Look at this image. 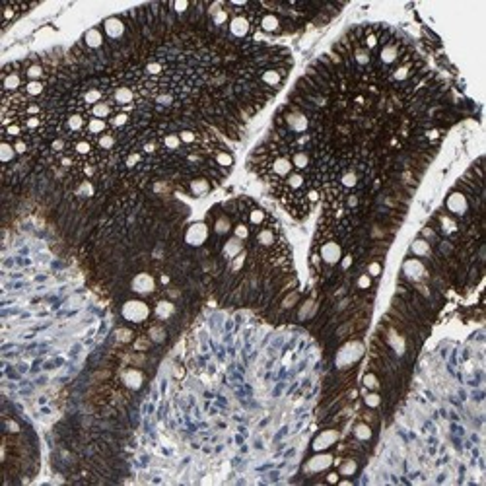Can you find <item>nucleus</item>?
Returning <instances> with one entry per match:
<instances>
[{"label": "nucleus", "instance_id": "obj_1", "mask_svg": "<svg viewBox=\"0 0 486 486\" xmlns=\"http://www.w3.org/2000/svg\"><path fill=\"white\" fill-rule=\"evenodd\" d=\"M278 119L284 123L282 129L290 130V132H305V130L309 129V125H311L309 117L301 109H298V107H284L278 113Z\"/></svg>", "mask_w": 486, "mask_h": 486}, {"label": "nucleus", "instance_id": "obj_2", "mask_svg": "<svg viewBox=\"0 0 486 486\" xmlns=\"http://www.w3.org/2000/svg\"><path fill=\"white\" fill-rule=\"evenodd\" d=\"M227 26H229V33L233 37L243 39V37H247L251 33V30L255 28V20L249 14H235V16H231V20H229Z\"/></svg>", "mask_w": 486, "mask_h": 486}, {"label": "nucleus", "instance_id": "obj_3", "mask_svg": "<svg viewBox=\"0 0 486 486\" xmlns=\"http://www.w3.org/2000/svg\"><path fill=\"white\" fill-rule=\"evenodd\" d=\"M148 313H150V309L142 299H129L123 307L125 319H129L132 323H142L148 317Z\"/></svg>", "mask_w": 486, "mask_h": 486}, {"label": "nucleus", "instance_id": "obj_4", "mask_svg": "<svg viewBox=\"0 0 486 486\" xmlns=\"http://www.w3.org/2000/svg\"><path fill=\"white\" fill-rule=\"evenodd\" d=\"M288 74V68H266L259 74V84H262L266 90H274L282 84L284 76Z\"/></svg>", "mask_w": 486, "mask_h": 486}, {"label": "nucleus", "instance_id": "obj_5", "mask_svg": "<svg viewBox=\"0 0 486 486\" xmlns=\"http://www.w3.org/2000/svg\"><path fill=\"white\" fill-rule=\"evenodd\" d=\"M103 30H105V35L113 41H119L127 35V22L121 20V18H107L105 24H103Z\"/></svg>", "mask_w": 486, "mask_h": 486}, {"label": "nucleus", "instance_id": "obj_6", "mask_svg": "<svg viewBox=\"0 0 486 486\" xmlns=\"http://www.w3.org/2000/svg\"><path fill=\"white\" fill-rule=\"evenodd\" d=\"M259 28L266 33H280L282 32V18L278 14H259V20H257Z\"/></svg>", "mask_w": 486, "mask_h": 486}, {"label": "nucleus", "instance_id": "obj_7", "mask_svg": "<svg viewBox=\"0 0 486 486\" xmlns=\"http://www.w3.org/2000/svg\"><path fill=\"white\" fill-rule=\"evenodd\" d=\"M399 57H401V47L399 43H393V41L385 43L379 51V63L383 66H393L399 61Z\"/></svg>", "mask_w": 486, "mask_h": 486}, {"label": "nucleus", "instance_id": "obj_8", "mask_svg": "<svg viewBox=\"0 0 486 486\" xmlns=\"http://www.w3.org/2000/svg\"><path fill=\"white\" fill-rule=\"evenodd\" d=\"M340 253H342V251H340V245H338L335 239H331V237H329L323 245H321V253H319V257H321L327 264H335L336 261L340 259Z\"/></svg>", "mask_w": 486, "mask_h": 486}, {"label": "nucleus", "instance_id": "obj_9", "mask_svg": "<svg viewBox=\"0 0 486 486\" xmlns=\"http://www.w3.org/2000/svg\"><path fill=\"white\" fill-rule=\"evenodd\" d=\"M22 76L18 70H12V72H4L2 76V88H4V94L6 96H12V94H18V90L22 88Z\"/></svg>", "mask_w": 486, "mask_h": 486}, {"label": "nucleus", "instance_id": "obj_10", "mask_svg": "<svg viewBox=\"0 0 486 486\" xmlns=\"http://www.w3.org/2000/svg\"><path fill=\"white\" fill-rule=\"evenodd\" d=\"M72 150H74V156H78V158H82V160H92L94 158V152H96V144L92 142V140H88V138H80V140H76L74 144H72Z\"/></svg>", "mask_w": 486, "mask_h": 486}, {"label": "nucleus", "instance_id": "obj_11", "mask_svg": "<svg viewBox=\"0 0 486 486\" xmlns=\"http://www.w3.org/2000/svg\"><path fill=\"white\" fill-rule=\"evenodd\" d=\"M448 208L453 212V214H465L467 210H469V200H467V196L463 193H453L449 198H448Z\"/></svg>", "mask_w": 486, "mask_h": 486}, {"label": "nucleus", "instance_id": "obj_12", "mask_svg": "<svg viewBox=\"0 0 486 486\" xmlns=\"http://www.w3.org/2000/svg\"><path fill=\"white\" fill-rule=\"evenodd\" d=\"M115 113V107H113V103L109 101V99H103V101H99L96 103L94 107H90V115L94 117V119H109L111 115Z\"/></svg>", "mask_w": 486, "mask_h": 486}, {"label": "nucleus", "instance_id": "obj_13", "mask_svg": "<svg viewBox=\"0 0 486 486\" xmlns=\"http://www.w3.org/2000/svg\"><path fill=\"white\" fill-rule=\"evenodd\" d=\"M292 160V165L298 169V171H307L309 167H311V156H309V152H305V150H294L290 156Z\"/></svg>", "mask_w": 486, "mask_h": 486}, {"label": "nucleus", "instance_id": "obj_14", "mask_svg": "<svg viewBox=\"0 0 486 486\" xmlns=\"http://www.w3.org/2000/svg\"><path fill=\"white\" fill-rule=\"evenodd\" d=\"M331 461H333L331 455H327V453L315 455V457L305 465V471H307V473H321V471H325V469L331 465Z\"/></svg>", "mask_w": 486, "mask_h": 486}, {"label": "nucleus", "instance_id": "obj_15", "mask_svg": "<svg viewBox=\"0 0 486 486\" xmlns=\"http://www.w3.org/2000/svg\"><path fill=\"white\" fill-rule=\"evenodd\" d=\"M86 125H88V121L84 119V113H80V111H74L66 117V129L70 132H82L86 129Z\"/></svg>", "mask_w": 486, "mask_h": 486}, {"label": "nucleus", "instance_id": "obj_16", "mask_svg": "<svg viewBox=\"0 0 486 486\" xmlns=\"http://www.w3.org/2000/svg\"><path fill=\"white\" fill-rule=\"evenodd\" d=\"M426 270H424V264H422L420 261H407L405 262V274L412 280V282H420V276L424 274Z\"/></svg>", "mask_w": 486, "mask_h": 486}, {"label": "nucleus", "instance_id": "obj_17", "mask_svg": "<svg viewBox=\"0 0 486 486\" xmlns=\"http://www.w3.org/2000/svg\"><path fill=\"white\" fill-rule=\"evenodd\" d=\"M257 243H259L261 247H264V249H272L278 243V237H276V233L270 227H264V229H261L259 233H257Z\"/></svg>", "mask_w": 486, "mask_h": 486}, {"label": "nucleus", "instance_id": "obj_18", "mask_svg": "<svg viewBox=\"0 0 486 486\" xmlns=\"http://www.w3.org/2000/svg\"><path fill=\"white\" fill-rule=\"evenodd\" d=\"M45 94V82L43 80H32V82H26L24 84V96L37 99Z\"/></svg>", "mask_w": 486, "mask_h": 486}, {"label": "nucleus", "instance_id": "obj_19", "mask_svg": "<svg viewBox=\"0 0 486 486\" xmlns=\"http://www.w3.org/2000/svg\"><path fill=\"white\" fill-rule=\"evenodd\" d=\"M354 61H356L358 66H370L372 65V61H374V55H372V51H368L364 45L354 43Z\"/></svg>", "mask_w": 486, "mask_h": 486}, {"label": "nucleus", "instance_id": "obj_20", "mask_svg": "<svg viewBox=\"0 0 486 486\" xmlns=\"http://www.w3.org/2000/svg\"><path fill=\"white\" fill-rule=\"evenodd\" d=\"M16 156H18V152H16V148H14V144L6 138V140H2V144H0V160L4 165H8V163H12L16 160Z\"/></svg>", "mask_w": 486, "mask_h": 486}, {"label": "nucleus", "instance_id": "obj_21", "mask_svg": "<svg viewBox=\"0 0 486 486\" xmlns=\"http://www.w3.org/2000/svg\"><path fill=\"white\" fill-rule=\"evenodd\" d=\"M84 45L88 47V49H101L103 47V35H101V32L99 30H90V32H86V35H84Z\"/></svg>", "mask_w": 486, "mask_h": 486}, {"label": "nucleus", "instance_id": "obj_22", "mask_svg": "<svg viewBox=\"0 0 486 486\" xmlns=\"http://www.w3.org/2000/svg\"><path fill=\"white\" fill-rule=\"evenodd\" d=\"M129 119L130 117H129V113H127V111L117 109V111L109 117V127H111V129H117V130L125 129V127L129 125Z\"/></svg>", "mask_w": 486, "mask_h": 486}, {"label": "nucleus", "instance_id": "obj_23", "mask_svg": "<svg viewBox=\"0 0 486 486\" xmlns=\"http://www.w3.org/2000/svg\"><path fill=\"white\" fill-rule=\"evenodd\" d=\"M103 90H99V88H90V90H86L84 94H82V103L84 105H88V107H94L96 103L99 101H103Z\"/></svg>", "mask_w": 486, "mask_h": 486}, {"label": "nucleus", "instance_id": "obj_24", "mask_svg": "<svg viewBox=\"0 0 486 486\" xmlns=\"http://www.w3.org/2000/svg\"><path fill=\"white\" fill-rule=\"evenodd\" d=\"M208 189H210V183H208L206 177H194V179H191V183H189V191L193 194H196V196L208 193Z\"/></svg>", "mask_w": 486, "mask_h": 486}, {"label": "nucleus", "instance_id": "obj_25", "mask_svg": "<svg viewBox=\"0 0 486 486\" xmlns=\"http://www.w3.org/2000/svg\"><path fill=\"white\" fill-rule=\"evenodd\" d=\"M115 144H117V138H115V134H113V132H105V134L97 136V140H96V146L99 148V150H103V152L113 150V148H115Z\"/></svg>", "mask_w": 486, "mask_h": 486}, {"label": "nucleus", "instance_id": "obj_26", "mask_svg": "<svg viewBox=\"0 0 486 486\" xmlns=\"http://www.w3.org/2000/svg\"><path fill=\"white\" fill-rule=\"evenodd\" d=\"M109 129V125H107V121H103V119H90L88 121V125H86V130L90 132V134H94V136H101V134H105Z\"/></svg>", "mask_w": 486, "mask_h": 486}, {"label": "nucleus", "instance_id": "obj_27", "mask_svg": "<svg viewBox=\"0 0 486 486\" xmlns=\"http://www.w3.org/2000/svg\"><path fill=\"white\" fill-rule=\"evenodd\" d=\"M372 436H374V430H372V426L368 422H358L356 426H354V438L356 440H360V442H370Z\"/></svg>", "mask_w": 486, "mask_h": 486}, {"label": "nucleus", "instance_id": "obj_28", "mask_svg": "<svg viewBox=\"0 0 486 486\" xmlns=\"http://www.w3.org/2000/svg\"><path fill=\"white\" fill-rule=\"evenodd\" d=\"M136 292H140V294H146V292H152L154 290V280L148 276V274H140V276H136V280H134V286H132Z\"/></svg>", "mask_w": 486, "mask_h": 486}, {"label": "nucleus", "instance_id": "obj_29", "mask_svg": "<svg viewBox=\"0 0 486 486\" xmlns=\"http://www.w3.org/2000/svg\"><path fill=\"white\" fill-rule=\"evenodd\" d=\"M123 381L129 389H138L142 385V374L138 370H129V372H125Z\"/></svg>", "mask_w": 486, "mask_h": 486}, {"label": "nucleus", "instance_id": "obj_30", "mask_svg": "<svg viewBox=\"0 0 486 486\" xmlns=\"http://www.w3.org/2000/svg\"><path fill=\"white\" fill-rule=\"evenodd\" d=\"M336 438H338V434H336L335 430L323 432V434L317 438V442H313V448H315V449H323V448H327V446L335 444V442H336Z\"/></svg>", "mask_w": 486, "mask_h": 486}, {"label": "nucleus", "instance_id": "obj_31", "mask_svg": "<svg viewBox=\"0 0 486 486\" xmlns=\"http://www.w3.org/2000/svg\"><path fill=\"white\" fill-rule=\"evenodd\" d=\"M241 251H243V241L237 239V237H231L224 245V255L226 257H237Z\"/></svg>", "mask_w": 486, "mask_h": 486}, {"label": "nucleus", "instance_id": "obj_32", "mask_svg": "<svg viewBox=\"0 0 486 486\" xmlns=\"http://www.w3.org/2000/svg\"><path fill=\"white\" fill-rule=\"evenodd\" d=\"M26 78H28V82L43 80L45 78V66L39 65V63H32L30 66H26Z\"/></svg>", "mask_w": 486, "mask_h": 486}, {"label": "nucleus", "instance_id": "obj_33", "mask_svg": "<svg viewBox=\"0 0 486 486\" xmlns=\"http://www.w3.org/2000/svg\"><path fill=\"white\" fill-rule=\"evenodd\" d=\"M411 63H401V65H397V68L393 70V74H391V78L395 80V82H405V80H409V76H411Z\"/></svg>", "mask_w": 486, "mask_h": 486}, {"label": "nucleus", "instance_id": "obj_34", "mask_svg": "<svg viewBox=\"0 0 486 486\" xmlns=\"http://www.w3.org/2000/svg\"><path fill=\"white\" fill-rule=\"evenodd\" d=\"M189 233H193V237H187L189 243L198 245V243H202V241L206 239V226H204V224H194V226H191Z\"/></svg>", "mask_w": 486, "mask_h": 486}, {"label": "nucleus", "instance_id": "obj_35", "mask_svg": "<svg viewBox=\"0 0 486 486\" xmlns=\"http://www.w3.org/2000/svg\"><path fill=\"white\" fill-rule=\"evenodd\" d=\"M356 471H358V461L352 459V457H346L340 463V467H338V475H344V477H352V475H356Z\"/></svg>", "mask_w": 486, "mask_h": 486}, {"label": "nucleus", "instance_id": "obj_36", "mask_svg": "<svg viewBox=\"0 0 486 486\" xmlns=\"http://www.w3.org/2000/svg\"><path fill=\"white\" fill-rule=\"evenodd\" d=\"M173 311H175V307H173V303H171V301H167V299H160V301H158V305H156V315H158L160 319H167V317H171V315H173Z\"/></svg>", "mask_w": 486, "mask_h": 486}, {"label": "nucleus", "instance_id": "obj_37", "mask_svg": "<svg viewBox=\"0 0 486 486\" xmlns=\"http://www.w3.org/2000/svg\"><path fill=\"white\" fill-rule=\"evenodd\" d=\"M179 138H181V144H187V146H193V144H198V134H196V129H183L179 130Z\"/></svg>", "mask_w": 486, "mask_h": 486}, {"label": "nucleus", "instance_id": "obj_38", "mask_svg": "<svg viewBox=\"0 0 486 486\" xmlns=\"http://www.w3.org/2000/svg\"><path fill=\"white\" fill-rule=\"evenodd\" d=\"M214 229H216L218 235H226L227 231L231 229V220H229V216H227V214H222L220 218H216Z\"/></svg>", "mask_w": 486, "mask_h": 486}, {"label": "nucleus", "instance_id": "obj_39", "mask_svg": "<svg viewBox=\"0 0 486 486\" xmlns=\"http://www.w3.org/2000/svg\"><path fill=\"white\" fill-rule=\"evenodd\" d=\"M214 163L218 165V167H231V163H233V156L226 152V150H218L216 154H214Z\"/></svg>", "mask_w": 486, "mask_h": 486}, {"label": "nucleus", "instance_id": "obj_40", "mask_svg": "<svg viewBox=\"0 0 486 486\" xmlns=\"http://www.w3.org/2000/svg\"><path fill=\"white\" fill-rule=\"evenodd\" d=\"M163 148H167V150H179L183 144H181V138H179V134H175V132H171V134H165L162 140Z\"/></svg>", "mask_w": 486, "mask_h": 486}, {"label": "nucleus", "instance_id": "obj_41", "mask_svg": "<svg viewBox=\"0 0 486 486\" xmlns=\"http://www.w3.org/2000/svg\"><path fill=\"white\" fill-rule=\"evenodd\" d=\"M264 220H266V214H264L262 208H251V212H249V222H251L253 226H262Z\"/></svg>", "mask_w": 486, "mask_h": 486}, {"label": "nucleus", "instance_id": "obj_42", "mask_svg": "<svg viewBox=\"0 0 486 486\" xmlns=\"http://www.w3.org/2000/svg\"><path fill=\"white\" fill-rule=\"evenodd\" d=\"M340 183H342V187L344 189H354L358 185V173L356 171H346L344 175H342V179H340Z\"/></svg>", "mask_w": 486, "mask_h": 486}, {"label": "nucleus", "instance_id": "obj_43", "mask_svg": "<svg viewBox=\"0 0 486 486\" xmlns=\"http://www.w3.org/2000/svg\"><path fill=\"white\" fill-rule=\"evenodd\" d=\"M440 226H442V231H444L446 235H451V231L457 229L455 220L453 218H449V216H440Z\"/></svg>", "mask_w": 486, "mask_h": 486}, {"label": "nucleus", "instance_id": "obj_44", "mask_svg": "<svg viewBox=\"0 0 486 486\" xmlns=\"http://www.w3.org/2000/svg\"><path fill=\"white\" fill-rule=\"evenodd\" d=\"M412 251H414V255L426 257V255H430V245H428L426 239H418V241L412 243Z\"/></svg>", "mask_w": 486, "mask_h": 486}, {"label": "nucleus", "instance_id": "obj_45", "mask_svg": "<svg viewBox=\"0 0 486 486\" xmlns=\"http://www.w3.org/2000/svg\"><path fill=\"white\" fill-rule=\"evenodd\" d=\"M233 235H235L237 239L245 241V239L249 237V226H247V224H243V222H239L237 226L233 227Z\"/></svg>", "mask_w": 486, "mask_h": 486}, {"label": "nucleus", "instance_id": "obj_46", "mask_svg": "<svg viewBox=\"0 0 486 486\" xmlns=\"http://www.w3.org/2000/svg\"><path fill=\"white\" fill-rule=\"evenodd\" d=\"M364 387L377 391V389H379V379H377V375H375V374H366V375H364Z\"/></svg>", "mask_w": 486, "mask_h": 486}, {"label": "nucleus", "instance_id": "obj_47", "mask_svg": "<svg viewBox=\"0 0 486 486\" xmlns=\"http://www.w3.org/2000/svg\"><path fill=\"white\" fill-rule=\"evenodd\" d=\"M144 72H146L148 76H154V74H162V72H163V65H162V63H158V61H152V63H148V65L144 66Z\"/></svg>", "mask_w": 486, "mask_h": 486}, {"label": "nucleus", "instance_id": "obj_48", "mask_svg": "<svg viewBox=\"0 0 486 486\" xmlns=\"http://www.w3.org/2000/svg\"><path fill=\"white\" fill-rule=\"evenodd\" d=\"M22 132H24V129L18 123H12V125H6L4 127V136H16V138H20Z\"/></svg>", "mask_w": 486, "mask_h": 486}, {"label": "nucleus", "instance_id": "obj_49", "mask_svg": "<svg viewBox=\"0 0 486 486\" xmlns=\"http://www.w3.org/2000/svg\"><path fill=\"white\" fill-rule=\"evenodd\" d=\"M364 401H366L368 409H377V407H379V403H381V397H379V395H377V393L374 391V393H368Z\"/></svg>", "mask_w": 486, "mask_h": 486}, {"label": "nucleus", "instance_id": "obj_50", "mask_svg": "<svg viewBox=\"0 0 486 486\" xmlns=\"http://www.w3.org/2000/svg\"><path fill=\"white\" fill-rule=\"evenodd\" d=\"M14 148H16V152H18V156H24V154H28V150H30V144L24 140V138H16L14 142Z\"/></svg>", "mask_w": 486, "mask_h": 486}, {"label": "nucleus", "instance_id": "obj_51", "mask_svg": "<svg viewBox=\"0 0 486 486\" xmlns=\"http://www.w3.org/2000/svg\"><path fill=\"white\" fill-rule=\"evenodd\" d=\"M148 335H150V338L156 340V342H162L163 338H165V331H163V327H160V325H158V327H152Z\"/></svg>", "mask_w": 486, "mask_h": 486}, {"label": "nucleus", "instance_id": "obj_52", "mask_svg": "<svg viewBox=\"0 0 486 486\" xmlns=\"http://www.w3.org/2000/svg\"><path fill=\"white\" fill-rule=\"evenodd\" d=\"M41 125H43V121L39 119V115H37V117H28V119H26V123H24V129L26 130H37Z\"/></svg>", "mask_w": 486, "mask_h": 486}, {"label": "nucleus", "instance_id": "obj_53", "mask_svg": "<svg viewBox=\"0 0 486 486\" xmlns=\"http://www.w3.org/2000/svg\"><path fill=\"white\" fill-rule=\"evenodd\" d=\"M66 148H68V144H66L65 138H55V140L51 142V150H53V152H57V154L65 152Z\"/></svg>", "mask_w": 486, "mask_h": 486}, {"label": "nucleus", "instance_id": "obj_54", "mask_svg": "<svg viewBox=\"0 0 486 486\" xmlns=\"http://www.w3.org/2000/svg\"><path fill=\"white\" fill-rule=\"evenodd\" d=\"M142 162V154L140 152H134V154H130L129 158H127V167H134V165H138V163Z\"/></svg>", "mask_w": 486, "mask_h": 486}, {"label": "nucleus", "instance_id": "obj_55", "mask_svg": "<svg viewBox=\"0 0 486 486\" xmlns=\"http://www.w3.org/2000/svg\"><path fill=\"white\" fill-rule=\"evenodd\" d=\"M158 148H160V144H158L156 140H150V142H146V144L142 146V152H144V154H154Z\"/></svg>", "mask_w": 486, "mask_h": 486}, {"label": "nucleus", "instance_id": "obj_56", "mask_svg": "<svg viewBox=\"0 0 486 486\" xmlns=\"http://www.w3.org/2000/svg\"><path fill=\"white\" fill-rule=\"evenodd\" d=\"M296 301H298V292H290V294L286 296V299L282 301V307H284V309H288V307H292Z\"/></svg>", "mask_w": 486, "mask_h": 486}, {"label": "nucleus", "instance_id": "obj_57", "mask_svg": "<svg viewBox=\"0 0 486 486\" xmlns=\"http://www.w3.org/2000/svg\"><path fill=\"white\" fill-rule=\"evenodd\" d=\"M358 286H360L362 290L370 288V286H372V278H370V274H364V276H360V278H358Z\"/></svg>", "mask_w": 486, "mask_h": 486}, {"label": "nucleus", "instance_id": "obj_58", "mask_svg": "<svg viewBox=\"0 0 486 486\" xmlns=\"http://www.w3.org/2000/svg\"><path fill=\"white\" fill-rule=\"evenodd\" d=\"M368 272H370V276H379V272H381V264H379V262H370Z\"/></svg>", "mask_w": 486, "mask_h": 486}, {"label": "nucleus", "instance_id": "obj_59", "mask_svg": "<svg viewBox=\"0 0 486 486\" xmlns=\"http://www.w3.org/2000/svg\"><path fill=\"white\" fill-rule=\"evenodd\" d=\"M136 350H148L150 348V338H138L136 344H134Z\"/></svg>", "mask_w": 486, "mask_h": 486}, {"label": "nucleus", "instance_id": "obj_60", "mask_svg": "<svg viewBox=\"0 0 486 486\" xmlns=\"http://www.w3.org/2000/svg\"><path fill=\"white\" fill-rule=\"evenodd\" d=\"M327 483H338V475H336V473L327 475Z\"/></svg>", "mask_w": 486, "mask_h": 486}, {"label": "nucleus", "instance_id": "obj_61", "mask_svg": "<svg viewBox=\"0 0 486 486\" xmlns=\"http://www.w3.org/2000/svg\"><path fill=\"white\" fill-rule=\"evenodd\" d=\"M350 262H352V257H346V259L342 261V266H344V268H348V266H350Z\"/></svg>", "mask_w": 486, "mask_h": 486}]
</instances>
